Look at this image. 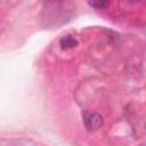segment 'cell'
Instances as JSON below:
<instances>
[{"mask_svg":"<svg viewBox=\"0 0 146 146\" xmlns=\"http://www.w3.org/2000/svg\"><path fill=\"white\" fill-rule=\"evenodd\" d=\"M140 146H144V145H140Z\"/></svg>","mask_w":146,"mask_h":146,"instance_id":"4","label":"cell"},{"mask_svg":"<svg viewBox=\"0 0 146 146\" xmlns=\"http://www.w3.org/2000/svg\"><path fill=\"white\" fill-rule=\"evenodd\" d=\"M59 44H60V47L63 49H72V48H74V47L78 46V40L73 35L66 34V35H64L59 40Z\"/></svg>","mask_w":146,"mask_h":146,"instance_id":"2","label":"cell"},{"mask_svg":"<svg viewBox=\"0 0 146 146\" xmlns=\"http://www.w3.org/2000/svg\"><path fill=\"white\" fill-rule=\"evenodd\" d=\"M82 117H83L84 127L89 131L97 130L103 124V117H102V115L98 114V113H96V112H83Z\"/></svg>","mask_w":146,"mask_h":146,"instance_id":"1","label":"cell"},{"mask_svg":"<svg viewBox=\"0 0 146 146\" xmlns=\"http://www.w3.org/2000/svg\"><path fill=\"white\" fill-rule=\"evenodd\" d=\"M110 5V2L107 1H97V2H89V6L96 8V9H105L107 6Z\"/></svg>","mask_w":146,"mask_h":146,"instance_id":"3","label":"cell"}]
</instances>
